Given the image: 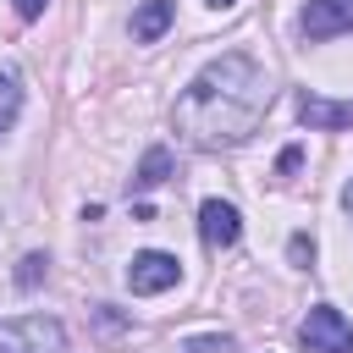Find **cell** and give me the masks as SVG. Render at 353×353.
<instances>
[{
  "label": "cell",
  "instance_id": "obj_1",
  "mask_svg": "<svg viewBox=\"0 0 353 353\" xmlns=\"http://www.w3.org/2000/svg\"><path fill=\"white\" fill-rule=\"evenodd\" d=\"M265 105H270L265 72H259L243 50H232V55L210 61V66L188 83V94L176 99V127H182V138H193L199 149H221V143L248 138V132L259 127Z\"/></svg>",
  "mask_w": 353,
  "mask_h": 353
},
{
  "label": "cell",
  "instance_id": "obj_2",
  "mask_svg": "<svg viewBox=\"0 0 353 353\" xmlns=\"http://www.w3.org/2000/svg\"><path fill=\"white\" fill-rule=\"evenodd\" d=\"M0 353H66V331L50 314L0 320Z\"/></svg>",
  "mask_w": 353,
  "mask_h": 353
},
{
  "label": "cell",
  "instance_id": "obj_3",
  "mask_svg": "<svg viewBox=\"0 0 353 353\" xmlns=\"http://www.w3.org/2000/svg\"><path fill=\"white\" fill-rule=\"evenodd\" d=\"M303 353H353V325L342 320V309H309V320L298 325Z\"/></svg>",
  "mask_w": 353,
  "mask_h": 353
},
{
  "label": "cell",
  "instance_id": "obj_4",
  "mask_svg": "<svg viewBox=\"0 0 353 353\" xmlns=\"http://www.w3.org/2000/svg\"><path fill=\"white\" fill-rule=\"evenodd\" d=\"M176 254H160V248H149V254H132V265H127V287L132 292H165V287H176Z\"/></svg>",
  "mask_w": 353,
  "mask_h": 353
},
{
  "label": "cell",
  "instance_id": "obj_5",
  "mask_svg": "<svg viewBox=\"0 0 353 353\" xmlns=\"http://www.w3.org/2000/svg\"><path fill=\"white\" fill-rule=\"evenodd\" d=\"M298 28H303V39H336V33H353V0H309Z\"/></svg>",
  "mask_w": 353,
  "mask_h": 353
},
{
  "label": "cell",
  "instance_id": "obj_6",
  "mask_svg": "<svg viewBox=\"0 0 353 353\" xmlns=\"http://www.w3.org/2000/svg\"><path fill=\"white\" fill-rule=\"evenodd\" d=\"M199 232H204V243H210V248H232V243L243 237V221H237V210H232V204L204 199V210H199Z\"/></svg>",
  "mask_w": 353,
  "mask_h": 353
},
{
  "label": "cell",
  "instance_id": "obj_7",
  "mask_svg": "<svg viewBox=\"0 0 353 353\" xmlns=\"http://www.w3.org/2000/svg\"><path fill=\"white\" fill-rule=\"evenodd\" d=\"M298 116L309 121V127H320V132H331V127H353V99H320V94H298Z\"/></svg>",
  "mask_w": 353,
  "mask_h": 353
},
{
  "label": "cell",
  "instance_id": "obj_8",
  "mask_svg": "<svg viewBox=\"0 0 353 353\" xmlns=\"http://www.w3.org/2000/svg\"><path fill=\"white\" fill-rule=\"evenodd\" d=\"M171 17H176L171 0H143V6L132 11V39H138V44H154V39L171 28Z\"/></svg>",
  "mask_w": 353,
  "mask_h": 353
},
{
  "label": "cell",
  "instance_id": "obj_9",
  "mask_svg": "<svg viewBox=\"0 0 353 353\" xmlns=\"http://www.w3.org/2000/svg\"><path fill=\"white\" fill-rule=\"evenodd\" d=\"M17 105H22V77L11 66H0V132L17 121Z\"/></svg>",
  "mask_w": 353,
  "mask_h": 353
},
{
  "label": "cell",
  "instance_id": "obj_10",
  "mask_svg": "<svg viewBox=\"0 0 353 353\" xmlns=\"http://www.w3.org/2000/svg\"><path fill=\"white\" fill-rule=\"evenodd\" d=\"M165 171H171V149H149L143 165L132 171V188H154V182H165Z\"/></svg>",
  "mask_w": 353,
  "mask_h": 353
},
{
  "label": "cell",
  "instance_id": "obj_11",
  "mask_svg": "<svg viewBox=\"0 0 353 353\" xmlns=\"http://www.w3.org/2000/svg\"><path fill=\"white\" fill-rule=\"evenodd\" d=\"M44 270H50V259H44V254H28V259H22V270H17V281H22V287H39V281H44Z\"/></svg>",
  "mask_w": 353,
  "mask_h": 353
},
{
  "label": "cell",
  "instance_id": "obj_12",
  "mask_svg": "<svg viewBox=\"0 0 353 353\" xmlns=\"http://www.w3.org/2000/svg\"><path fill=\"white\" fill-rule=\"evenodd\" d=\"M287 254H292V265H309V259H314V243H309V237L298 232V237L287 243Z\"/></svg>",
  "mask_w": 353,
  "mask_h": 353
},
{
  "label": "cell",
  "instance_id": "obj_13",
  "mask_svg": "<svg viewBox=\"0 0 353 353\" xmlns=\"http://www.w3.org/2000/svg\"><path fill=\"white\" fill-rule=\"evenodd\" d=\"M193 353H232V342L226 336H199V342H188Z\"/></svg>",
  "mask_w": 353,
  "mask_h": 353
},
{
  "label": "cell",
  "instance_id": "obj_14",
  "mask_svg": "<svg viewBox=\"0 0 353 353\" xmlns=\"http://www.w3.org/2000/svg\"><path fill=\"white\" fill-rule=\"evenodd\" d=\"M298 160H303V149H281V160H276V171H281V176H292V171H298Z\"/></svg>",
  "mask_w": 353,
  "mask_h": 353
},
{
  "label": "cell",
  "instance_id": "obj_15",
  "mask_svg": "<svg viewBox=\"0 0 353 353\" xmlns=\"http://www.w3.org/2000/svg\"><path fill=\"white\" fill-rule=\"evenodd\" d=\"M44 6H50V0H17V17H39Z\"/></svg>",
  "mask_w": 353,
  "mask_h": 353
},
{
  "label": "cell",
  "instance_id": "obj_16",
  "mask_svg": "<svg viewBox=\"0 0 353 353\" xmlns=\"http://www.w3.org/2000/svg\"><path fill=\"white\" fill-rule=\"evenodd\" d=\"M342 204H347V210H353V182H347V193H342Z\"/></svg>",
  "mask_w": 353,
  "mask_h": 353
},
{
  "label": "cell",
  "instance_id": "obj_17",
  "mask_svg": "<svg viewBox=\"0 0 353 353\" xmlns=\"http://www.w3.org/2000/svg\"><path fill=\"white\" fill-rule=\"evenodd\" d=\"M210 6H232V0H210Z\"/></svg>",
  "mask_w": 353,
  "mask_h": 353
}]
</instances>
